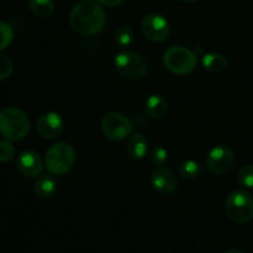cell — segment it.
<instances>
[{
    "label": "cell",
    "mask_w": 253,
    "mask_h": 253,
    "mask_svg": "<svg viewBox=\"0 0 253 253\" xmlns=\"http://www.w3.org/2000/svg\"><path fill=\"white\" fill-rule=\"evenodd\" d=\"M225 209L232 221L246 224L253 217V197L246 190H234L226 198Z\"/></svg>",
    "instance_id": "obj_6"
},
{
    "label": "cell",
    "mask_w": 253,
    "mask_h": 253,
    "mask_svg": "<svg viewBox=\"0 0 253 253\" xmlns=\"http://www.w3.org/2000/svg\"><path fill=\"white\" fill-rule=\"evenodd\" d=\"M148 158H150V161L153 165L157 166V167H161V166H163L167 162L168 152L162 146H155L148 152Z\"/></svg>",
    "instance_id": "obj_22"
},
{
    "label": "cell",
    "mask_w": 253,
    "mask_h": 253,
    "mask_svg": "<svg viewBox=\"0 0 253 253\" xmlns=\"http://www.w3.org/2000/svg\"><path fill=\"white\" fill-rule=\"evenodd\" d=\"M76 152L69 143L58 142L52 145L44 156V166L49 174L63 175L73 168Z\"/></svg>",
    "instance_id": "obj_3"
},
{
    "label": "cell",
    "mask_w": 253,
    "mask_h": 253,
    "mask_svg": "<svg viewBox=\"0 0 253 253\" xmlns=\"http://www.w3.org/2000/svg\"><path fill=\"white\" fill-rule=\"evenodd\" d=\"M132 123L125 115L116 111L108 113L101 120V130L111 141H123L132 132Z\"/></svg>",
    "instance_id": "obj_7"
},
{
    "label": "cell",
    "mask_w": 253,
    "mask_h": 253,
    "mask_svg": "<svg viewBox=\"0 0 253 253\" xmlns=\"http://www.w3.org/2000/svg\"><path fill=\"white\" fill-rule=\"evenodd\" d=\"M224 253H245L242 250L240 249H229L227 251H225Z\"/></svg>",
    "instance_id": "obj_26"
},
{
    "label": "cell",
    "mask_w": 253,
    "mask_h": 253,
    "mask_svg": "<svg viewBox=\"0 0 253 253\" xmlns=\"http://www.w3.org/2000/svg\"><path fill=\"white\" fill-rule=\"evenodd\" d=\"M36 128L41 137L46 138V140H54L63 132V119L59 114L54 113V111H48L40 116L37 120Z\"/></svg>",
    "instance_id": "obj_10"
},
{
    "label": "cell",
    "mask_w": 253,
    "mask_h": 253,
    "mask_svg": "<svg viewBox=\"0 0 253 253\" xmlns=\"http://www.w3.org/2000/svg\"><path fill=\"white\" fill-rule=\"evenodd\" d=\"M17 169L22 175L27 178H36L41 175L43 170L44 161L41 156L32 150H26L21 152L17 157Z\"/></svg>",
    "instance_id": "obj_11"
},
{
    "label": "cell",
    "mask_w": 253,
    "mask_h": 253,
    "mask_svg": "<svg viewBox=\"0 0 253 253\" xmlns=\"http://www.w3.org/2000/svg\"><path fill=\"white\" fill-rule=\"evenodd\" d=\"M203 66L211 73H221L227 68V58L219 52H210L203 57Z\"/></svg>",
    "instance_id": "obj_15"
},
{
    "label": "cell",
    "mask_w": 253,
    "mask_h": 253,
    "mask_svg": "<svg viewBox=\"0 0 253 253\" xmlns=\"http://www.w3.org/2000/svg\"><path fill=\"white\" fill-rule=\"evenodd\" d=\"M0 229H1V222H0Z\"/></svg>",
    "instance_id": "obj_28"
},
{
    "label": "cell",
    "mask_w": 253,
    "mask_h": 253,
    "mask_svg": "<svg viewBox=\"0 0 253 253\" xmlns=\"http://www.w3.org/2000/svg\"><path fill=\"white\" fill-rule=\"evenodd\" d=\"M57 182L52 175H43L37 179L35 184V193L41 199H48L56 193Z\"/></svg>",
    "instance_id": "obj_16"
},
{
    "label": "cell",
    "mask_w": 253,
    "mask_h": 253,
    "mask_svg": "<svg viewBox=\"0 0 253 253\" xmlns=\"http://www.w3.org/2000/svg\"><path fill=\"white\" fill-rule=\"evenodd\" d=\"M151 184L160 194H172L178 188L177 175L167 168L157 167L151 173Z\"/></svg>",
    "instance_id": "obj_12"
},
{
    "label": "cell",
    "mask_w": 253,
    "mask_h": 253,
    "mask_svg": "<svg viewBox=\"0 0 253 253\" xmlns=\"http://www.w3.org/2000/svg\"><path fill=\"white\" fill-rule=\"evenodd\" d=\"M14 40V29L10 24L0 21V51L7 48Z\"/></svg>",
    "instance_id": "obj_20"
},
{
    "label": "cell",
    "mask_w": 253,
    "mask_h": 253,
    "mask_svg": "<svg viewBox=\"0 0 253 253\" xmlns=\"http://www.w3.org/2000/svg\"><path fill=\"white\" fill-rule=\"evenodd\" d=\"M126 150H127V153L130 155L131 158H133V160H142L147 155V138L140 132H136L133 135L128 136Z\"/></svg>",
    "instance_id": "obj_13"
},
{
    "label": "cell",
    "mask_w": 253,
    "mask_h": 253,
    "mask_svg": "<svg viewBox=\"0 0 253 253\" xmlns=\"http://www.w3.org/2000/svg\"><path fill=\"white\" fill-rule=\"evenodd\" d=\"M203 172V167L199 162L194 160H188L183 162L179 167V174L184 179H195L199 177Z\"/></svg>",
    "instance_id": "obj_18"
},
{
    "label": "cell",
    "mask_w": 253,
    "mask_h": 253,
    "mask_svg": "<svg viewBox=\"0 0 253 253\" xmlns=\"http://www.w3.org/2000/svg\"><path fill=\"white\" fill-rule=\"evenodd\" d=\"M163 63L173 74L187 76L195 69L198 58L192 49L183 46H173L163 53Z\"/></svg>",
    "instance_id": "obj_4"
},
{
    "label": "cell",
    "mask_w": 253,
    "mask_h": 253,
    "mask_svg": "<svg viewBox=\"0 0 253 253\" xmlns=\"http://www.w3.org/2000/svg\"><path fill=\"white\" fill-rule=\"evenodd\" d=\"M142 32L147 40L161 43L169 36V24L162 15L150 14L143 19Z\"/></svg>",
    "instance_id": "obj_9"
},
{
    "label": "cell",
    "mask_w": 253,
    "mask_h": 253,
    "mask_svg": "<svg viewBox=\"0 0 253 253\" xmlns=\"http://www.w3.org/2000/svg\"><path fill=\"white\" fill-rule=\"evenodd\" d=\"M146 111L152 119H163L168 111V104L165 98L153 94L146 101Z\"/></svg>",
    "instance_id": "obj_14"
},
{
    "label": "cell",
    "mask_w": 253,
    "mask_h": 253,
    "mask_svg": "<svg viewBox=\"0 0 253 253\" xmlns=\"http://www.w3.org/2000/svg\"><path fill=\"white\" fill-rule=\"evenodd\" d=\"M30 9L35 16L44 19L54 11V0H30Z\"/></svg>",
    "instance_id": "obj_17"
},
{
    "label": "cell",
    "mask_w": 253,
    "mask_h": 253,
    "mask_svg": "<svg viewBox=\"0 0 253 253\" xmlns=\"http://www.w3.org/2000/svg\"><path fill=\"white\" fill-rule=\"evenodd\" d=\"M116 72L126 79H141L148 71V63L141 53L133 51H123L114 59Z\"/></svg>",
    "instance_id": "obj_5"
},
{
    "label": "cell",
    "mask_w": 253,
    "mask_h": 253,
    "mask_svg": "<svg viewBox=\"0 0 253 253\" xmlns=\"http://www.w3.org/2000/svg\"><path fill=\"white\" fill-rule=\"evenodd\" d=\"M237 182L244 188H253V165H245L240 168Z\"/></svg>",
    "instance_id": "obj_21"
},
{
    "label": "cell",
    "mask_w": 253,
    "mask_h": 253,
    "mask_svg": "<svg viewBox=\"0 0 253 253\" xmlns=\"http://www.w3.org/2000/svg\"><path fill=\"white\" fill-rule=\"evenodd\" d=\"M14 72V62L7 54L0 51V82L6 81Z\"/></svg>",
    "instance_id": "obj_23"
},
{
    "label": "cell",
    "mask_w": 253,
    "mask_h": 253,
    "mask_svg": "<svg viewBox=\"0 0 253 253\" xmlns=\"http://www.w3.org/2000/svg\"><path fill=\"white\" fill-rule=\"evenodd\" d=\"M205 163L208 169L214 174H225L234 166L235 153L229 146H216L209 151Z\"/></svg>",
    "instance_id": "obj_8"
},
{
    "label": "cell",
    "mask_w": 253,
    "mask_h": 253,
    "mask_svg": "<svg viewBox=\"0 0 253 253\" xmlns=\"http://www.w3.org/2000/svg\"><path fill=\"white\" fill-rule=\"evenodd\" d=\"M15 152V146L12 145L11 141L4 140L0 141V162L7 163L14 158Z\"/></svg>",
    "instance_id": "obj_24"
},
{
    "label": "cell",
    "mask_w": 253,
    "mask_h": 253,
    "mask_svg": "<svg viewBox=\"0 0 253 253\" xmlns=\"http://www.w3.org/2000/svg\"><path fill=\"white\" fill-rule=\"evenodd\" d=\"M183 1H187V2H197L199 0H183Z\"/></svg>",
    "instance_id": "obj_27"
},
{
    "label": "cell",
    "mask_w": 253,
    "mask_h": 253,
    "mask_svg": "<svg viewBox=\"0 0 253 253\" xmlns=\"http://www.w3.org/2000/svg\"><path fill=\"white\" fill-rule=\"evenodd\" d=\"M69 25L79 35L91 36L101 32L105 27L106 15L99 2L83 0L73 6L69 12Z\"/></svg>",
    "instance_id": "obj_1"
},
{
    "label": "cell",
    "mask_w": 253,
    "mask_h": 253,
    "mask_svg": "<svg viewBox=\"0 0 253 253\" xmlns=\"http://www.w3.org/2000/svg\"><path fill=\"white\" fill-rule=\"evenodd\" d=\"M30 131V120L21 109L7 106L0 110V135L9 141H20Z\"/></svg>",
    "instance_id": "obj_2"
},
{
    "label": "cell",
    "mask_w": 253,
    "mask_h": 253,
    "mask_svg": "<svg viewBox=\"0 0 253 253\" xmlns=\"http://www.w3.org/2000/svg\"><path fill=\"white\" fill-rule=\"evenodd\" d=\"M99 4L104 5V6H109V7H114V6H118V5L123 4L125 0H96Z\"/></svg>",
    "instance_id": "obj_25"
},
{
    "label": "cell",
    "mask_w": 253,
    "mask_h": 253,
    "mask_svg": "<svg viewBox=\"0 0 253 253\" xmlns=\"http://www.w3.org/2000/svg\"><path fill=\"white\" fill-rule=\"evenodd\" d=\"M133 32L130 27L121 26L114 34V42L118 44L120 48H126L132 43Z\"/></svg>",
    "instance_id": "obj_19"
}]
</instances>
